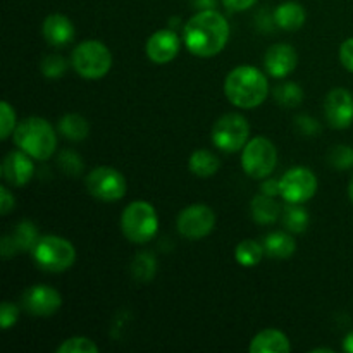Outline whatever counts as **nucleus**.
Here are the masks:
<instances>
[{
    "instance_id": "6ab92c4d",
    "label": "nucleus",
    "mask_w": 353,
    "mask_h": 353,
    "mask_svg": "<svg viewBox=\"0 0 353 353\" xmlns=\"http://www.w3.org/2000/svg\"><path fill=\"white\" fill-rule=\"evenodd\" d=\"M250 353H288L292 350L288 336L279 330H264L252 340Z\"/></svg>"
},
{
    "instance_id": "4be33fe9",
    "label": "nucleus",
    "mask_w": 353,
    "mask_h": 353,
    "mask_svg": "<svg viewBox=\"0 0 353 353\" xmlns=\"http://www.w3.org/2000/svg\"><path fill=\"white\" fill-rule=\"evenodd\" d=\"M250 210L252 217L257 224H272L279 219V216H283L281 205L276 202L274 196L264 195V193L252 200Z\"/></svg>"
},
{
    "instance_id": "f257e3e1",
    "label": "nucleus",
    "mask_w": 353,
    "mask_h": 353,
    "mask_svg": "<svg viewBox=\"0 0 353 353\" xmlns=\"http://www.w3.org/2000/svg\"><path fill=\"white\" fill-rule=\"evenodd\" d=\"M230 33V24L223 14L214 9H202L185 24L183 40L190 54L209 59L224 50Z\"/></svg>"
},
{
    "instance_id": "cd10ccee",
    "label": "nucleus",
    "mask_w": 353,
    "mask_h": 353,
    "mask_svg": "<svg viewBox=\"0 0 353 353\" xmlns=\"http://www.w3.org/2000/svg\"><path fill=\"white\" fill-rule=\"evenodd\" d=\"M274 100L281 107L286 109H293V107H299L303 100V90L300 88L296 83L286 81L281 83L274 88Z\"/></svg>"
},
{
    "instance_id": "b1692460",
    "label": "nucleus",
    "mask_w": 353,
    "mask_h": 353,
    "mask_svg": "<svg viewBox=\"0 0 353 353\" xmlns=\"http://www.w3.org/2000/svg\"><path fill=\"white\" fill-rule=\"evenodd\" d=\"M59 133L71 141H81L90 134V124L79 114H65L59 121Z\"/></svg>"
},
{
    "instance_id": "7c9ffc66",
    "label": "nucleus",
    "mask_w": 353,
    "mask_h": 353,
    "mask_svg": "<svg viewBox=\"0 0 353 353\" xmlns=\"http://www.w3.org/2000/svg\"><path fill=\"white\" fill-rule=\"evenodd\" d=\"M41 72L48 79H59L65 71H68V61L59 54H50L41 61Z\"/></svg>"
},
{
    "instance_id": "5701e85b",
    "label": "nucleus",
    "mask_w": 353,
    "mask_h": 353,
    "mask_svg": "<svg viewBox=\"0 0 353 353\" xmlns=\"http://www.w3.org/2000/svg\"><path fill=\"white\" fill-rule=\"evenodd\" d=\"M221 168V161L214 152L207 148H200L190 155L188 169L196 178H212Z\"/></svg>"
},
{
    "instance_id": "58836bf2",
    "label": "nucleus",
    "mask_w": 353,
    "mask_h": 353,
    "mask_svg": "<svg viewBox=\"0 0 353 353\" xmlns=\"http://www.w3.org/2000/svg\"><path fill=\"white\" fill-rule=\"evenodd\" d=\"M261 193H264V195H269V196L279 195V179L265 178L264 181H262Z\"/></svg>"
},
{
    "instance_id": "4c0bfd02",
    "label": "nucleus",
    "mask_w": 353,
    "mask_h": 353,
    "mask_svg": "<svg viewBox=\"0 0 353 353\" xmlns=\"http://www.w3.org/2000/svg\"><path fill=\"white\" fill-rule=\"evenodd\" d=\"M224 6L230 10H234V12H243V10L250 9L257 3V0H223Z\"/></svg>"
},
{
    "instance_id": "f8f14e48",
    "label": "nucleus",
    "mask_w": 353,
    "mask_h": 353,
    "mask_svg": "<svg viewBox=\"0 0 353 353\" xmlns=\"http://www.w3.org/2000/svg\"><path fill=\"white\" fill-rule=\"evenodd\" d=\"M62 305L61 293L48 285H33L23 293V307L37 317H50Z\"/></svg>"
},
{
    "instance_id": "2eb2a0df",
    "label": "nucleus",
    "mask_w": 353,
    "mask_h": 353,
    "mask_svg": "<svg viewBox=\"0 0 353 353\" xmlns=\"http://www.w3.org/2000/svg\"><path fill=\"white\" fill-rule=\"evenodd\" d=\"M33 157L23 152L21 148L9 152L2 162V178L10 186H24L31 181L34 174Z\"/></svg>"
},
{
    "instance_id": "473e14b6",
    "label": "nucleus",
    "mask_w": 353,
    "mask_h": 353,
    "mask_svg": "<svg viewBox=\"0 0 353 353\" xmlns=\"http://www.w3.org/2000/svg\"><path fill=\"white\" fill-rule=\"evenodd\" d=\"M59 165H61V169L65 172V174H72V176L79 174L83 169L81 159L71 150H65L59 155Z\"/></svg>"
},
{
    "instance_id": "c85d7f7f",
    "label": "nucleus",
    "mask_w": 353,
    "mask_h": 353,
    "mask_svg": "<svg viewBox=\"0 0 353 353\" xmlns=\"http://www.w3.org/2000/svg\"><path fill=\"white\" fill-rule=\"evenodd\" d=\"M59 353H97L99 347L86 336H72L68 338L61 347L57 348Z\"/></svg>"
},
{
    "instance_id": "1a4fd4ad",
    "label": "nucleus",
    "mask_w": 353,
    "mask_h": 353,
    "mask_svg": "<svg viewBox=\"0 0 353 353\" xmlns=\"http://www.w3.org/2000/svg\"><path fill=\"white\" fill-rule=\"evenodd\" d=\"M86 190L93 199L100 202H117L126 195V178L117 169L109 165H100L93 169L85 179Z\"/></svg>"
},
{
    "instance_id": "72a5a7b5",
    "label": "nucleus",
    "mask_w": 353,
    "mask_h": 353,
    "mask_svg": "<svg viewBox=\"0 0 353 353\" xmlns=\"http://www.w3.org/2000/svg\"><path fill=\"white\" fill-rule=\"evenodd\" d=\"M17 317H19V309L14 303L3 302L2 307H0V324H2V330L7 331L9 327H12L17 323Z\"/></svg>"
},
{
    "instance_id": "412c9836",
    "label": "nucleus",
    "mask_w": 353,
    "mask_h": 353,
    "mask_svg": "<svg viewBox=\"0 0 353 353\" xmlns=\"http://www.w3.org/2000/svg\"><path fill=\"white\" fill-rule=\"evenodd\" d=\"M307 12L302 3L299 2H283L276 7L274 21L281 30L296 31L305 24Z\"/></svg>"
},
{
    "instance_id": "423d86ee",
    "label": "nucleus",
    "mask_w": 353,
    "mask_h": 353,
    "mask_svg": "<svg viewBox=\"0 0 353 353\" xmlns=\"http://www.w3.org/2000/svg\"><path fill=\"white\" fill-rule=\"evenodd\" d=\"M72 69L85 79H100L112 68V54L102 41H81L72 50Z\"/></svg>"
},
{
    "instance_id": "bb28decb",
    "label": "nucleus",
    "mask_w": 353,
    "mask_h": 353,
    "mask_svg": "<svg viewBox=\"0 0 353 353\" xmlns=\"http://www.w3.org/2000/svg\"><path fill=\"white\" fill-rule=\"evenodd\" d=\"M155 271H157V261L148 252H141L131 262V274L140 283H148L154 279Z\"/></svg>"
},
{
    "instance_id": "0eeeda50",
    "label": "nucleus",
    "mask_w": 353,
    "mask_h": 353,
    "mask_svg": "<svg viewBox=\"0 0 353 353\" xmlns=\"http://www.w3.org/2000/svg\"><path fill=\"white\" fill-rule=\"evenodd\" d=\"M276 165H278V150L269 138H252L241 150V168L250 178H269L274 172Z\"/></svg>"
},
{
    "instance_id": "20e7f679",
    "label": "nucleus",
    "mask_w": 353,
    "mask_h": 353,
    "mask_svg": "<svg viewBox=\"0 0 353 353\" xmlns=\"http://www.w3.org/2000/svg\"><path fill=\"white\" fill-rule=\"evenodd\" d=\"M121 231L131 243H148L159 231L157 210L145 200H134L121 214Z\"/></svg>"
},
{
    "instance_id": "2f4dec72",
    "label": "nucleus",
    "mask_w": 353,
    "mask_h": 353,
    "mask_svg": "<svg viewBox=\"0 0 353 353\" xmlns=\"http://www.w3.org/2000/svg\"><path fill=\"white\" fill-rule=\"evenodd\" d=\"M16 126V110L12 109V105H10L9 102L3 100V102L0 103V138H2V140H7L10 134H14Z\"/></svg>"
},
{
    "instance_id": "f3484780",
    "label": "nucleus",
    "mask_w": 353,
    "mask_h": 353,
    "mask_svg": "<svg viewBox=\"0 0 353 353\" xmlns=\"http://www.w3.org/2000/svg\"><path fill=\"white\" fill-rule=\"evenodd\" d=\"M38 240H40V236H38V231L37 228H34V224L30 223V221H21V223L14 228L12 233L3 236L2 240L3 259H9L10 255L16 254V252L33 250Z\"/></svg>"
},
{
    "instance_id": "9b49d317",
    "label": "nucleus",
    "mask_w": 353,
    "mask_h": 353,
    "mask_svg": "<svg viewBox=\"0 0 353 353\" xmlns=\"http://www.w3.org/2000/svg\"><path fill=\"white\" fill-rule=\"evenodd\" d=\"M216 226V214L203 203H193L179 212L176 228L186 240H202L209 236Z\"/></svg>"
},
{
    "instance_id": "4468645a",
    "label": "nucleus",
    "mask_w": 353,
    "mask_h": 353,
    "mask_svg": "<svg viewBox=\"0 0 353 353\" xmlns=\"http://www.w3.org/2000/svg\"><path fill=\"white\" fill-rule=\"evenodd\" d=\"M181 48V41L179 37L172 30H159L152 34L145 45V52L147 57L150 59L154 64H169L174 61Z\"/></svg>"
},
{
    "instance_id": "ddd939ff",
    "label": "nucleus",
    "mask_w": 353,
    "mask_h": 353,
    "mask_svg": "<svg viewBox=\"0 0 353 353\" xmlns=\"http://www.w3.org/2000/svg\"><path fill=\"white\" fill-rule=\"evenodd\" d=\"M324 116L334 130H347L353 123V95L347 88L331 90L324 100Z\"/></svg>"
},
{
    "instance_id": "79ce46f5",
    "label": "nucleus",
    "mask_w": 353,
    "mask_h": 353,
    "mask_svg": "<svg viewBox=\"0 0 353 353\" xmlns=\"http://www.w3.org/2000/svg\"><path fill=\"white\" fill-rule=\"evenodd\" d=\"M312 353H319V352H324V353H333L331 348H314V350H310Z\"/></svg>"
},
{
    "instance_id": "a878e982",
    "label": "nucleus",
    "mask_w": 353,
    "mask_h": 353,
    "mask_svg": "<svg viewBox=\"0 0 353 353\" xmlns=\"http://www.w3.org/2000/svg\"><path fill=\"white\" fill-rule=\"evenodd\" d=\"M265 250L264 245H261L255 240H243L236 245L234 248V259L243 268H254L264 257Z\"/></svg>"
},
{
    "instance_id": "f03ea898",
    "label": "nucleus",
    "mask_w": 353,
    "mask_h": 353,
    "mask_svg": "<svg viewBox=\"0 0 353 353\" xmlns=\"http://www.w3.org/2000/svg\"><path fill=\"white\" fill-rule=\"evenodd\" d=\"M224 95L238 109H255L269 95V81L261 69L238 65L224 79Z\"/></svg>"
},
{
    "instance_id": "e433bc0d",
    "label": "nucleus",
    "mask_w": 353,
    "mask_h": 353,
    "mask_svg": "<svg viewBox=\"0 0 353 353\" xmlns=\"http://www.w3.org/2000/svg\"><path fill=\"white\" fill-rule=\"evenodd\" d=\"M14 205H16V200H14L10 190L7 186H0V212L2 216H7L14 209Z\"/></svg>"
},
{
    "instance_id": "9d476101",
    "label": "nucleus",
    "mask_w": 353,
    "mask_h": 353,
    "mask_svg": "<svg viewBox=\"0 0 353 353\" xmlns=\"http://www.w3.org/2000/svg\"><path fill=\"white\" fill-rule=\"evenodd\" d=\"M317 193V178L309 168H293L279 179V195L288 203L309 202Z\"/></svg>"
},
{
    "instance_id": "a211bd4d",
    "label": "nucleus",
    "mask_w": 353,
    "mask_h": 353,
    "mask_svg": "<svg viewBox=\"0 0 353 353\" xmlns=\"http://www.w3.org/2000/svg\"><path fill=\"white\" fill-rule=\"evenodd\" d=\"M74 24L64 14H50L41 24V34L52 47H64L74 40Z\"/></svg>"
},
{
    "instance_id": "39448f33",
    "label": "nucleus",
    "mask_w": 353,
    "mask_h": 353,
    "mask_svg": "<svg viewBox=\"0 0 353 353\" xmlns=\"http://www.w3.org/2000/svg\"><path fill=\"white\" fill-rule=\"evenodd\" d=\"M31 252L38 268L54 274L68 271L76 261V248L72 247L71 241L55 234L40 236Z\"/></svg>"
},
{
    "instance_id": "aec40b11",
    "label": "nucleus",
    "mask_w": 353,
    "mask_h": 353,
    "mask_svg": "<svg viewBox=\"0 0 353 353\" xmlns=\"http://www.w3.org/2000/svg\"><path fill=\"white\" fill-rule=\"evenodd\" d=\"M264 250L269 257L285 261L290 259L296 250L295 238L290 231H272L264 238Z\"/></svg>"
},
{
    "instance_id": "393cba45",
    "label": "nucleus",
    "mask_w": 353,
    "mask_h": 353,
    "mask_svg": "<svg viewBox=\"0 0 353 353\" xmlns=\"http://www.w3.org/2000/svg\"><path fill=\"white\" fill-rule=\"evenodd\" d=\"M300 205H302V203H290V205L283 210V226H285V230L290 231L292 234L303 233V231L309 228V212Z\"/></svg>"
},
{
    "instance_id": "ea45409f",
    "label": "nucleus",
    "mask_w": 353,
    "mask_h": 353,
    "mask_svg": "<svg viewBox=\"0 0 353 353\" xmlns=\"http://www.w3.org/2000/svg\"><path fill=\"white\" fill-rule=\"evenodd\" d=\"M343 350L348 352V353H353V331H350V333H348L347 336H345Z\"/></svg>"
},
{
    "instance_id": "7ed1b4c3",
    "label": "nucleus",
    "mask_w": 353,
    "mask_h": 353,
    "mask_svg": "<svg viewBox=\"0 0 353 353\" xmlns=\"http://www.w3.org/2000/svg\"><path fill=\"white\" fill-rule=\"evenodd\" d=\"M14 143L34 161H48L57 147L54 126L43 117H28L14 130Z\"/></svg>"
},
{
    "instance_id": "c756f323",
    "label": "nucleus",
    "mask_w": 353,
    "mask_h": 353,
    "mask_svg": "<svg viewBox=\"0 0 353 353\" xmlns=\"http://www.w3.org/2000/svg\"><path fill=\"white\" fill-rule=\"evenodd\" d=\"M327 159H330V164L338 171L350 169L353 168V147H350V145H336L330 152Z\"/></svg>"
},
{
    "instance_id": "a19ab883",
    "label": "nucleus",
    "mask_w": 353,
    "mask_h": 353,
    "mask_svg": "<svg viewBox=\"0 0 353 353\" xmlns=\"http://www.w3.org/2000/svg\"><path fill=\"white\" fill-rule=\"evenodd\" d=\"M348 196H350V200L353 203V178L350 179V183H348Z\"/></svg>"
},
{
    "instance_id": "f704fd0d",
    "label": "nucleus",
    "mask_w": 353,
    "mask_h": 353,
    "mask_svg": "<svg viewBox=\"0 0 353 353\" xmlns=\"http://www.w3.org/2000/svg\"><path fill=\"white\" fill-rule=\"evenodd\" d=\"M295 124H296V130H299L302 134H307V137H314V134L321 133V124L310 116H299L296 117Z\"/></svg>"
},
{
    "instance_id": "6e6552de",
    "label": "nucleus",
    "mask_w": 353,
    "mask_h": 353,
    "mask_svg": "<svg viewBox=\"0 0 353 353\" xmlns=\"http://www.w3.org/2000/svg\"><path fill=\"white\" fill-rule=\"evenodd\" d=\"M250 138V124L241 114L230 112L214 123L212 141L219 150L226 154L243 150Z\"/></svg>"
},
{
    "instance_id": "dca6fc26",
    "label": "nucleus",
    "mask_w": 353,
    "mask_h": 353,
    "mask_svg": "<svg viewBox=\"0 0 353 353\" xmlns=\"http://www.w3.org/2000/svg\"><path fill=\"white\" fill-rule=\"evenodd\" d=\"M296 64H299V55L295 48L288 43L272 45L264 55V68L272 78H286L295 71Z\"/></svg>"
},
{
    "instance_id": "c9c22d12",
    "label": "nucleus",
    "mask_w": 353,
    "mask_h": 353,
    "mask_svg": "<svg viewBox=\"0 0 353 353\" xmlns=\"http://www.w3.org/2000/svg\"><path fill=\"white\" fill-rule=\"evenodd\" d=\"M340 62L347 71L353 72V38H348L340 47Z\"/></svg>"
}]
</instances>
